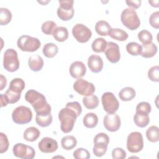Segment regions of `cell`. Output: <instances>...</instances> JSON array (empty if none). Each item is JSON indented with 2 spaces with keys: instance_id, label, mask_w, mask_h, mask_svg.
<instances>
[{
  "instance_id": "f1b7e54d",
  "label": "cell",
  "mask_w": 159,
  "mask_h": 159,
  "mask_svg": "<svg viewBox=\"0 0 159 159\" xmlns=\"http://www.w3.org/2000/svg\"><path fill=\"white\" fill-rule=\"evenodd\" d=\"M107 42L102 37L96 39L92 43V50L96 53L104 52L107 47Z\"/></svg>"
},
{
  "instance_id": "8992f818",
  "label": "cell",
  "mask_w": 159,
  "mask_h": 159,
  "mask_svg": "<svg viewBox=\"0 0 159 159\" xmlns=\"http://www.w3.org/2000/svg\"><path fill=\"white\" fill-rule=\"evenodd\" d=\"M94 147L93 153L95 156L101 157L103 156L107 152V145L109 142V138L108 135L103 132L98 134L93 140Z\"/></svg>"
},
{
  "instance_id": "f6af8a7d",
  "label": "cell",
  "mask_w": 159,
  "mask_h": 159,
  "mask_svg": "<svg viewBox=\"0 0 159 159\" xmlns=\"http://www.w3.org/2000/svg\"><path fill=\"white\" fill-rule=\"evenodd\" d=\"M149 22L152 27H154L155 29L159 28V12L158 11L154 12L150 15Z\"/></svg>"
},
{
  "instance_id": "44dd1931",
  "label": "cell",
  "mask_w": 159,
  "mask_h": 159,
  "mask_svg": "<svg viewBox=\"0 0 159 159\" xmlns=\"http://www.w3.org/2000/svg\"><path fill=\"white\" fill-rule=\"evenodd\" d=\"M111 29V25L105 20H99L95 24V30L96 33L101 36L108 35Z\"/></svg>"
},
{
  "instance_id": "7402d4cb",
  "label": "cell",
  "mask_w": 159,
  "mask_h": 159,
  "mask_svg": "<svg viewBox=\"0 0 159 159\" xmlns=\"http://www.w3.org/2000/svg\"><path fill=\"white\" fill-rule=\"evenodd\" d=\"M40 130L35 127H30L27 128L24 132V139L28 142H34L40 136Z\"/></svg>"
},
{
  "instance_id": "7c38bea8",
  "label": "cell",
  "mask_w": 159,
  "mask_h": 159,
  "mask_svg": "<svg viewBox=\"0 0 159 159\" xmlns=\"http://www.w3.org/2000/svg\"><path fill=\"white\" fill-rule=\"evenodd\" d=\"M15 157L22 159H32L35 155V150L30 146L22 143H16L12 148Z\"/></svg>"
},
{
  "instance_id": "d6986e66",
  "label": "cell",
  "mask_w": 159,
  "mask_h": 159,
  "mask_svg": "<svg viewBox=\"0 0 159 159\" xmlns=\"http://www.w3.org/2000/svg\"><path fill=\"white\" fill-rule=\"evenodd\" d=\"M43 58L37 54L32 55L28 60L29 67L33 71L41 70L43 66Z\"/></svg>"
},
{
  "instance_id": "9c48e42d",
  "label": "cell",
  "mask_w": 159,
  "mask_h": 159,
  "mask_svg": "<svg viewBox=\"0 0 159 159\" xmlns=\"http://www.w3.org/2000/svg\"><path fill=\"white\" fill-rule=\"evenodd\" d=\"M143 147L142 135L139 132H132L127 137V148L131 153H138Z\"/></svg>"
},
{
  "instance_id": "6da1fadb",
  "label": "cell",
  "mask_w": 159,
  "mask_h": 159,
  "mask_svg": "<svg viewBox=\"0 0 159 159\" xmlns=\"http://www.w3.org/2000/svg\"><path fill=\"white\" fill-rule=\"evenodd\" d=\"M25 99L32 105L37 115L45 116L51 114V106L42 93L34 89H30L26 92Z\"/></svg>"
},
{
  "instance_id": "7bdbcfd3",
  "label": "cell",
  "mask_w": 159,
  "mask_h": 159,
  "mask_svg": "<svg viewBox=\"0 0 159 159\" xmlns=\"http://www.w3.org/2000/svg\"><path fill=\"white\" fill-rule=\"evenodd\" d=\"M0 153H3L6 152L9 148V140L6 134L2 132L0 133Z\"/></svg>"
},
{
  "instance_id": "ba28073f",
  "label": "cell",
  "mask_w": 159,
  "mask_h": 159,
  "mask_svg": "<svg viewBox=\"0 0 159 159\" xmlns=\"http://www.w3.org/2000/svg\"><path fill=\"white\" fill-rule=\"evenodd\" d=\"M60 6L57 9L58 17L62 20L67 21L73 18L75 13L73 0H63L58 1Z\"/></svg>"
},
{
  "instance_id": "603a6c76",
  "label": "cell",
  "mask_w": 159,
  "mask_h": 159,
  "mask_svg": "<svg viewBox=\"0 0 159 159\" xmlns=\"http://www.w3.org/2000/svg\"><path fill=\"white\" fill-rule=\"evenodd\" d=\"M68 29L65 27H57L53 31L52 35L53 38L58 42H62L67 40L68 38Z\"/></svg>"
},
{
  "instance_id": "5b68a950",
  "label": "cell",
  "mask_w": 159,
  "mask_h": 159,
  "mask_svg": "<svg viewBox=\"0 0 159 159\" xmlns=\"http://www.w3.org/2000/svg\"><path fill=\"white\" fill-rule=\"evenodd\" d=\"M3 66L9 72H14L19 68V60L17 52L13 48L7 49L3 57Z\"/></svg>"
},
{
  "instance_id": "4fadbf2b",
  "label": "cell",
  "mask_w": 159,
  "mask_h": 159,
  "mask_svg": "<svg viewBox=\"0 0 159 159\" xmlns=\"http://www.w3.org/2000/svg\"><path fill=\"white\" fill-rule=\"evenodd\" d=\"M73 89L78 94L84 96H91L95 91L94 85L82 78H79L74 83Z\"/></svg>"
},
{
  "instance_id": "4316f807",
  "label": "cell",
  "mask_w": 159,
  "mask_h": 159,
  "mask_svg": "<svg viewBox=\"0 0 159 159\" xmlns=\"http://www.w3.org/2000/svg\"><path fill=\"white\" fill-rule=\"evenodd\" d=\"M61 147L66 150H70L77 145V140L74 136L66 135L63 137L61 140Z\"/></svg>"
},
{
  "instance_id": "7dc6e473",
  "label": "cell",
  "mask_w": 159,
  "mask_h": 159,
  "mask_svg": "<svg viewBox=\"0 0 159 159\" xmlns=\"http://www.w3.org/2000/svg\"><path fill=\"white\" fill-rule=\"evenodd\" d=\"M126 4L129 7H132V9H138L140 7L142 1L140 0H134V1H126Z\"/></svg>"
},
{
  "instance_id": "74e56055",
  "label": "cell",
  "mask_w": 159,
  "mask_h": 159,
  "mask_svg": "<svg viewBox=\"0 0 159 159\" xmlns=\"http://www.w3.org/2000/svg\"><path fill=\"white\" fill-rule=\"evenodd\" d=\"M20 94L19 93H16L7 89L5 94H4V98L7 102V103L14 104L17 102L20 98Z\"/></svg>"
},
{
  "instance_id": "bcb514c9",
  "label": "cell",
  "mask_w": 159,
  "mask_h": 159,
  "mask_svg": "<svg viewBox=\"0 0 159 159\" xmlns=\"http://www.w3.org/2000/svg\"><path fill=\"white\" fill-rule=\"evenodd\" d=\"M65 106L69 107L73 109L77 114L78 116H80L82 112V107L80 104L77 101H73V102H68Z\"/></svg>"
},
{
  "instance_id": "ab89813d",
  "label": "cell",
  "mask_w": 159,
  "mask_h": 159,
  "mask_svg": "<svg viewBox=\"0 0 159 159\" xmlns=\"http://www.w3.org/2000/svg\"><path fill=\"white\" fill-rule=\"evenodd\" d=\"M138 39L142 43H148L152 42L153 36L149 31L142 30L139 32Z\"/></svg>"
},
{
  "instance_id": "4dcf8cb0",
  "label": "cell",
  "mask_w": 159,
  "mask_h": 159,
  "mask_svg": "<svg viewBox=\"0 0 159 159\" xmlns=\"http://www.w3.org/2000/svg\"><path fill=\"white\" fill-rule=\"evenodd\" d=\"M83 103L86 108L88 109H93L98 106L99 99L97 96L94 94L84 96L83 98Z\"/></svg>"
},
{
  "instance_id": "8fae6325",
  "label": "cell",
  "mask_w": 159,
  "mask_h": 159,
  "mask_svg": "<svg viewBox=\"0 0 159 159\" xmlns=\"http://www.w3.org/2000/svg\"><path fill=\"white\" fill-rule=\"evenodd\" d=\"M72 34L80 43L87 42L92 36L91 30L83 24H76L72 29Z\"/></svg>"
},
{
  "instance_id": "cb8c5ba5",
  "label": "cell",
  "mask_w": 159,
  "mask_h": 159,
  "mask_svg": "<svg viewBox=\"0 0 159 159\" xmlns=\"http://www.w3.org/2000/svg\"><path fill=\"white\" fill-rule=\"evenodd\" d=\"M83 122L86 127L93 129L97 125L98 123V117L97 115L93 112L87 113L83 117Z\"/></svg>"
},
{
  "instance_id": "5bb4252c",
  "label": "cell",
  "mask_w": 159,
  "mask_h": 159,
  "mask_svg": "<svg viewBox=\"0 0 159 159\" xmlns=\"http://www.w3.org/2000/svg\"><path fill=\"white\" fill-rule=\"evenodd\" d=\"M103 124L106 130L109 132L117 131L121 124L119 116L117 114H108L106 115L103 119Z\"/></svg>"
},
{
  "instance_id": "e575fe53",
  "label": "cell",
  "mask_w": 159,
  "mask_h": 159,
  "mask_svg": "<svg viewBox=\"0 0 159 159\" xmlns=\"http://www.w3.org/2000/svg\"><path fill=\"white\" fill-rule=\"evenodd\" d=\"M127 52L131 55L137 56L142 53V46L137 42H129L126 45Z\"/></svg>"
},
{
  "instance_id": "1f68e13d",
  "label": "cell",
  "mask_w": 159,
  "mask_h": 159,
  "mask_svg": "<svg viewBox=\"0 0 159 159\" xmlns=\"http://www.w3.org/2000/svg\"><path fill=\"white\" fill-rule=\"evenodd\" d=\"M134 121L135 125L139 127H145L150 122V117L148 115L135 113L134 116Z\"/></svg>"
},
{
  "instance_id": "277c9868",
  "label": "cell",
  "mask_w": 159,
  "mask_h": 159,
  "mask_svg": "<svg viewBox=\"0 0 159 159\" xmlns=\"http://www.w3.org/2000/svg\"><path fill=\"white\" fill-rule=\"evenodd\" d=\"M17 44L20 50L33 52L40 48L41 43L37 38L29 35H22L18 39Z\"/></svg>"
},
{
  "instance_id": "8d00e7d4",
  "label": "cell",
  "mask_w": 159,
  "mask_h": 159,
  "mask_svg": "<svg viewBox=\"0 0 159 159\" xmlns=\"http://www.w3.org/2000/svg\"><path fill=\"white\" fill-rule=\"evenodd\" d=\"M57 27V24L52 20H47L44 22L41 27L42 32L46 35H51Z\"/></svg>"
},
{
  "instance_id": "3957f363",
  "label": "cell",
  "mask_w": 159,
  "mask_h": 159,
  "mask_svg": "<svg viewBox=\"0 0 159 159\" xmlns=\"http://www.w3.org/2000/svg\"><path fill=\"white\" fill-rule=\"evenodd\" d=\"M120 20L122 23L131 30L138 29L140 25V20L136 11L132 8L124 9L120 15Z\"/></svg>"
},
{
  "instance_id": "52a82bcc",
  "label": "cell",
  "mask_w": 159,
  "mask_h": 159,
  "mask_svg": "<svg viewBox=\"0 0 159 159\" xmlns=\"http://www.w3.org/2000/svg\"><path fill=\"white\" fill-rule=\"evenodd\" d=\"M12 119L17 124H26L31 121L32 112L29 107L20 106L12 111Z\"/></svg>"
},
{
  "instance_id": "836d02e7",
  "label": "cell",
  "mask_w": 159,
  "mask_h": 159,
  "mask_svg": "<svg viewBox=\"0 0 159 159\" xmlns=\"http://www.w3.org/2000/svg\"><path fill=\"white\" fill-rule=\"evenodd\" d=\"M12 19V13L7 8H0V24L1 25H7Z\"/></svg>"
},
{
  "instance_id": "f546056e",
  "label": "cell",
  "mask_w": 159,
  "mask_h": 159,
  "mask_svg": "<svg viewBox=\"0 0 159 159\" xmlns=\"http://www.w3.org/2000/svg\"><path fill=\"white\" fill-rule=\"evenodd\" d=\"M42 52L46 57L51 58L57 54L58 48L57 45L53 43H47L43 46Z\"/></svg>"
},
{
  "instance_id": "ac0fdd59",
  "label": "cell",
  "mask_w": 159,
  "mask_h": 159,
  "mask_svg": "<svg viewBox=\"0 0 159 159\" xmlns=\"http://www.w3.org/2000/svg\"><path fill=\"white\" fill-rule=\"evenodd\" d=\"M88 66L92 72L95 73L100 72L103 68L102 58L96 55H91L88 60Z\"/></svg>"
},
{
  "instance_id": "484cf974",
  "label": "cell",
  "mask_w": 159,
  "mask_h": 159,
  "mask_svg": "<svg viewBox=\"0 0 159 159\" xmlns=\"http://www.w3.org/2000/svg\"><path fill=\"white\" fill-rule=\"evenodd\" d=\"M135 91L131 87H125L119 93V98L123 101H129L135 97Z\"/></svg>"
},
{
  "instance_id": "f907efd6",
  "label": "cell",
  "mask_w": 159,
  "mask_h": 159,
  "mask_svg": "<svg viewBox=\"0 0 159 159\" xmlns=\"http://www.w3.org/2000/svg\"><path fill=\"white\" fill-rule=\"evenodd\" d=\"M148 2L151 4L152 6L153 7H158L159 6L158 5V3H159V1L158 0H156V1H148Z\"/></svg>"
},
{
  "instance_id": "60d3db41",
  "label": "cell",
  "mask_w": 159,
  "mask_h": 159,
  "mask_svg": "<svg viewBox=\"0 0 159 159\" xmlns=\"http://www.w3.org/2000/svg\"><path fill=\"white\" fill-rule=\"evenodd\" d=\"M90 157L89 152L83 148H77L73 152V157L76 159H88Z\"/></svg>"
},
{
  "instance_id": "d590c367",
  "label": "cell",
  "mask_w": 159,
  "mask_h": 159,
  "mask_svg": "<svg viewBox=\"0 0 159 159\" xmlns=\"http://www.w3.org/2000/svg\"><path fill=\"white\" fill-rule=\"evenodd\" d=\"M52 116L50 114L46 116H41L36 115L35 117V122L37 124L42 127H46L49 126L52 122Z\"/></svg>"
},
{
  "instance_id": "f35d334b",
  "label": "cell",
  "mask_w": 159,
  "mask_h": 159,
  "mask_svg": "<svg viewBox=\"0 0 159 159\" xmlns=\"http://www.w3.org/2000/svg\"><path fill=\"white\" fill-rule=\"evenodd\" d=\"M152 107L150 103L142 101L139 103L136 107V112L145 115H148L149 113L151 112Z\"/></svg>"
},
{
  "instance_id": "2e32d148",
  "label": "cell",
  "mask_w": 159,
  "mask_h": 159,
  "mask_svg": "<svg viewBox=\"0 0 159 159\" xmlns=\"http://www.w3.org/2000/svg\"><path fill=\"white\" fill-rule=\"evenodd\" d=\"M38 147L39 150L43 153H53L58 149V143L55 139L46 137H43L39 142Z\"/></svg>"
},
{
  "instance_id": "30bf717a",
  "label": "cell",
  "mask_w": 159,
  "mask_h": 159,
  "mask_svg": "<svg viewBox=\"0 0 159 159\" xmlns=\"http://www.w3.org/2000/svg\"><path fill=\"white\" fill-rule=\"evenodd\" d=\"M101 102L104 111L108 114H114L119 109V101L111 92H106L102 95Z\"/></svg>"
},
{
  "instance_id": "c3c4849f",
  "label": "cell",
  "mask_w": 159,
  "mask_h": 159,
  "mask_svg": "<svg viewBox=\"0 0 159 159\" xmlns=\"http://www.w3.org/2000/svg\"><path fill=\"white\" fill-rule=\"evenodd\" d=\"M0 76H1V88H0V90L2 91L4 89V88L6 86L7 80H6V77L2 75H1Z\"/></svg>"
},
{
  "instance_id": "ee69618b",
  "label": "cell",
  "mask_w": 159,
  "mask_h": 159,
  "mask_svg": "<svg viewBox=\"0 0 159 159\" xmlns=\"http://www.w3.org/2000/svg\"><path fill=\"white\" fill-rule=\"evenodd\" d=\"M112 157L114 159H124L126 158V152L121 148H116L112 151Z\"/></svg>"
},
{
  "instance_id": "d6a6232c",
  "label": "cell",
  "mask_w": 159,
  "mask_h": 159,
  "mask_svg": "<svg viewBox=\"0 0 159 159\" xmlns=\"http://www.w3.org/2000/svg\"><path fill=\"white\" fill-rule=\"evenodd\" d=\"M146 137L151 142H157L159 140L158 127L155 125L150 127L146 131Z\"/></svg>"
},
{
  "instance_id": "83f0119b",
  "label": "cell",
  "mask_w": 159,
  "mask_h": 159,
  "mask_svg": "<svg viewBox=\"0 0 159 159\" xmlns=\"http://www.w3.org/2000/svg\"><path fill=\"white\" fill-rule=\"evenodd\" d=\"M109 35L115 40L119 41H125L128 39L127 33L122 29L118 28H111Z\"/></svg>"
},
{
  "instance_id": "b9f144b4",
  "label": "cell",
  "mask_w": 159,
  "mask_h": 159,
  "mask_svg": "<svg viewBox=\"0 0 159 159\" xmlns=\"http://www.w3.org/2000/svg\"><path fill=\"white\" fill-rule=\"evenodd\" d=\"M148 78L154 82L159 81V67L158 65L151 67L148 71Z\"/></svg>"
},
{
  "instance_id": "d4e9b609",
  "label": "cell",
  "mask_w": 159,
  "mask_h": 159,
  "mask_svg": "<svg viewBox=\"0 0 159 159\" xmlns=\"http://www.w3.org/2000/svg\"><path fill=\"white\" fill-rule=\"evenodd\" d=\"M25 82L22 79L19 78H14L10 82L8 89L16 93L21 94L22 91L25 88Z\"/></svg>"
},
{
  "instance_id": "9a60e30c",
  "label": "cell",
  "mask_w": 159,
  "mask_h": 159,
  "mask_svg": "<svg viewBox=\"0 0 159 159\" xmlns=\"http://www.w3.org/2000/svg\"><path fill=\"white\" fill-rule=\"evenodd\" d=\"M107 59L112 63H116L120 60V53L119 45L113 42H109L104 51Z\"/></svg>"
},
{
  "instance_id": "681fc988",
  "label": "cell",
  "mask_w": 159,
  "mask_h": 159,
  "mask_svg": "<svg viewBox=\"0 0 159 159\" xmlns=\"http://www.w3.org/2000/svg\"><path fill=\"white\" fill-rule=\"evenodd\" d=\"M7 104L5 98H4V94H1V106L2 107H4V106H6Z\"/></svg>"
},
{
  "instance_id": "ffe728a7",
  "label": "cell",
  "mask_w": 159,
  "mask_h": 159,
  "mask_svg": "<svg viewBox=\"0 0 159 159\" xmlns=\"http://www.w3.org/2000/svg\"><path fill=\"white\" fill-rule=\"evenodd\" d=\"M142 53L140 55L143 58H152L157 52V47L153 43H142Z\"/></svg>"
},
{
  "instance_id": "e0dca14e",
  "label": "cell",
  "mask_w": 159,
  "mask_h": 159,
  "mask_svg": "<svg viewBox=\"0 0 159 159\" xmlns=\"http://www.w3.org/2000/svg\"><path fill=\"white\" fill-rule=\"evenodd\" d=\"M70 74L73 78L79 79L84 76L86 73L85 65L80 61L73 62L70 66Z\"/></svg>"
},
{
  "instance_id": "7a4b0ae2",
  "label": "cell",
  "mask_w": 159,
  "mask_h": 159,
  "mask_svg": "<svg viewBox=\"0 0 159 159\" xmlns=\"http://www.w3.org/2000/svg\"><path fill=\"white\" fill-rule=\"evenodd\" d=\"M78 117L76 112L71 108L67 106L62 108L58 113L61 131L66 134L70 132L73 129Z\"/></svg>"
}]
</instances>
